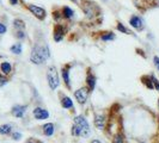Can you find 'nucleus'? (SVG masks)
I'll list each match as a JSON object with an SVG mask.
<instances>
[{
	"label": "nucleus",
	"instance_id": "obj_14",
	"mask_svg": "<svg viewBox=\"0 0 159 143\" xmlns=\"http://www.w3.org/2000/svg\"><path fill=\"white\" fill-rule=\"evenodd\" d=\"M60 104H61V106L64 107V109H67V110H74V105H73V102L71 100V98L70 97H67V95H62L61 94V100H60Z\"/></svg>",
	"mask_w": 159,
	"mask_h": 143
},
{
	"label": "nucleus",
	"instance_id": "obj_24",
	"mask_svg": "<svg viewBox=\"0 0 159 143\" xmlns=\"http://www.w3.org/2000/svg\"><path fill=\"white\" fill-rule=\"evenodd\" d=\"M116 28H117V30H119V31L123 32V33H126V35H130V33H133L132 31H129V30H128L127 28H126L122 23H117V26H116Z\"/></svg>",
	"mask_w": 159,
	"mask_h": 143
},
{
	"label": "nucleus",
	"instance_id": "obj_33",
	"mask_svg": "<svg viewBox=\"0 0 159 143\" xmlns=\"http://www.w3.org/2000/svg\"><path fill=\"white\" fill-rule=\"evenodd\" d=\"M10 2H11L12 5H17V2H18V0H10Z\"/></svg>",
	"mask_w": 159,
	"mask_h": 143
},
{
	"label": "nucleus",
	"instance_id": "obj_28",
	"mask_svg": "<svg viewBox=\"0 0 159 143\" xmlns=\"http://www.w3.org/2000/svg\"><path fill=\"white\" fill-rule=\"evenodd\" d=\"M11 137H12V140H15V141H19V140L22 138V134H20V132H12V134H11Z\"/></svg>",
	"mask_w": 159,
	"mask_h": 143
},
{
	"label": "nucleus",
	"instance_id": "obj_6",
	"mask_svg": "<svg viewBox=\"0 0 159 143\" xmlns=\"http://www.w3.org/2000/svg\"><path fill=\"white\" fill-rule=\"evenodd\" d=\"M28 10H29L36 18H39L40 20H43V19L46 18V15H47L44 8L40 7V6H36V5H32V4L28 5Z\"/></svg>",
	"mask_w": 159,
	"mask_h": 143
},
{
	"label": "nucleus",
	"instance_id": "obj_31",
	"mask_svg": "<svg viewBox=\"0 0 159 143\" xmlns=\"http://www.w3.org/2000/svg\"><path fill=\"white\" fill-rule=\"evenodd\" d=\"M25 143H43V142H42V141H39V140H36V138H29Z\"/></svg>",
	"mask_w": 159,
	"mask_h": 143
},
{
	"label": "nucleus",
	"instance_id": "obj_15",
	"mask_svg": "<svg viewBox=\"0 0 159 143\" xmlns=\"http://www.w3.org/2000/svg\"><path fill=\"white\" fill-rule=\"evenodd\" d=\"M43 134L48 137H50V136H53L54 134V124L53 123H47V124H44L43 125Z\"/></svg>",
	"mask_w": 159,
	"mask_h": 143
},
{
	"label": "nucleus",
	"instance_id": "obj_3",
	"mask_svg": "<svg viewBox=\"0 0 159 143\" xmlns=\"http://www.w3.org/2000/svg\"><path fill=\"white\" fill-rule=\"evenodd\" d=\"M81 2H83V8H84L88 18H93L95 16H98L101 13V10L95 2L89 1V0H83Z\"/></svg>",
	"mask_w": 159,
	"mask_h": 143
},
{
	"label": "nucleus",
	"instance_id": "obj_34",
	"mask_svg": "<svg viewBox=\"0 0 159 143\" xmlns=\"http://www.w3.org/2000/svg\"><path fill=\"white\" fill-rule=\"evenodd\" d=\"M91 143H102V142H101L99 140H92V141H91Z\"/></svg>",
	"mask_w": 159,
	"mask_h": 143
},
{
	"label": "nucleus",
	"instance_id": "obj_37",
	"mask_svg": "<svg viewBox=\"0 0 159 143\" xmlns=\"http://www.w3.org/2000/svg\"><path fill=\"white\" fill-rule=\"evenodd\" d=\"M158 127H159V123H158Z\"/></svg>",
	"mask_w": 159,
	"mask_h": 143
},
{
	"label": "nucleus",
	"instance_id": "obj_25",
	"mask_svg": "<svg viewBox=\"0 0 159 143\" xmlns=\"http://www.w3.org/2000/svg\"><path fill=\"white\" fill-rule=\"evenodd\" d=\"M13 25H15V28H17V29H20V30L25 28V24H24V22H23V20H20V19H15Z\"/></svg>",
	"mask_w": 159,
	"mask_h": 143
},
{
	"label": "nucleus",
	"instance_id": "obj_4",
	"mask_svg": "<svg viewBox=\"0 0 159 143\" xmlns=\"http://www.w3.org/2000/svg\"><path fill=\"white\" fill-rule=\"evenodd\" d=\"M74 124L79 127L83 137H89L90 136L91 130H90V125H89L88 120L85 119V117H83V116H75L74 117Z\"/></svg>",
	"mask_w": 159,
	"mask_h": 143
},
{
	"label": "nucleus",
	"instance_id": "obj_9",
	"mask_svg": "<svg viewBox=\"0 0 159 143\" xmlns=\"http://www.w3.org/2000/svg\"><path fill=\"white\" fill-rule=\"evenodd\" d=\"M32 115L37 120H43V119H47L49 117V112L43 107H35L32 111Z\"/></svg>",
	"mask_w": 159,
	"mask_h": 143
},
{
	"label": "nucleus",
	"instance_id": "obj_36",
	"mask_svg": "<svg viewBox=\"0 0 159 143\" xmlns=\"http://www.w3.org/2000/svg\"><path fill=\"white\" fill-rule=\"evenodd\" d=\"M71 1H77V0H71Z\"/></svg>",
	"mask_w": 159,
	"mask_h": 143
},
{
	"label": "nucleus",
	"instance_id": "obj_23",
	"mask_svg": "<svg viewBox=\"0 0 159 143\" xmlns=\"http://www.w3.org/2000/svg\"><path fill=\"white\" fill-rule=\"evenodd\" d=\"M71 134L73 136H75V137H80V136H81V131H80L79 127H78V125H75V124H73V125H72Z\"/></svg>",
	"mask_w": 159,
	"mask_h": 143
},
{
	"label": "nucleus",
	"instance_id": "obj_21",
	"mask_svg": "<svg viewBox=\"0 0 159 143\" xmlns=\"http://www.w3.org/2000/svg\"><path fill=\"white\" fill-rule=\"evenodd\" d=\"M10 50H11L13 54H17V55L22 54V43H16V44H13L12 47L10 48Z\"/></svg>",
	"mask_w": 159,
	"mask_h": 143
},
{
	"label": "nucleus",
	"instance_id": "obj_27",
	"mask_svg": "<svg viewBox=\"0 0 159 143\" xmlns=\"http://www.w3.org/2000/svg\"><path fill=\"white\" fill-rule=\"evenodd\" d=\"M6 84H7V78H6V76H4L2 74H0V87L5 86Z\"/></svg>",
	"mask_w": 159,
	"mask_h": 143
},
{
	"label": "nucleus",
	"instance_id": "obj_1",
	"mask_svg": "<svg viewBox=\"0 0 159 143\" xmlns=\"http://www.w3.org/2000/svg\"><path fill=\"white\" fill-rule=\"evenodd\" d=\"M50 56V50L47 44H37L35 46L30 55V60L32 63L35 64H42L48 57Z\"/></svg>",
	"mask_w": 159,
	"mask_h": 143
},
{
	"label": "nucleus",
	"instance_id": "obj_18",
	"mask_svg": "<svg viewBox=\"0 0 159 143\" xmlns=\"http://www.w3.org/2000/svg\"><path fill=\"white\" fill-rule=\"evenodd\" d=\"M61 12H62V18H66V19H71L73 15H74L73 10L70 8L68 6H64L62 10H61Z\"/></svg>",
	"mask_w": 159,
	"mask_h": 143
},
{
	"label": "nucleus",
	"instance_id": "obj_5",
	"mask_svg": "<svg viewBox=\"0 0 159 143\" xmlns=\"http://www.w3.org/2000/svg\"><path fill=\"white\" fill-rule=\"evenodd\" d=\"M89 94H90V91H89L88 87H81L74 92V97H75L77 102H78L80 105H84V104L86 103V100H88V98H89Z\"/></svg>",
	"mask_w": 159,
	"mask_h": 143
},
{
	"label": "nucleus",
	"instance_id": "obj_16",
	"mask_svg": "<svg viewBox=\"0 0 159 143\" xmlns=\"http://www.w3.org/2000/svg\"><path fill=\"white\" fill-rule=\"evenodd\" d=\"M12 134V125L11 124H2L0 125V135L6 136Z\"/></svg>",
	"mask_w": 159,
	"mask_h": 143
},
{
	"label": "nucleus",
	"instance_id": "obj_30",
	"mask_svg": "<svg viewBox=\"0 0 159 143\" xmlns=\"http://www.w3.org/2000/svg\"><path fill=\"white\" fill-rule=\"evenodd\" d=\"M153 62H154V66L157 67V69L159 71V57L158 56H154V57H153Z\"/></svg>",
	"mask_w": 159,
	"mask_h": 143
},
{
	"label": "nucleus",
	"instance_id": "obj_10",
	"mask_svg": "<svg viewBox=\"0 0 159 143\" xmlns=\"http://www.w3.org/2000/svg\"><path fill=\"white\" fill-rule=\"evenodd\" d=\"M65 35V29L62 25L60 24H56L55 28H54V31H53V37H54V41L55 42H61L62 38H64Z\"/></svg>",
	"mask_w": 159,
	"mask_h": 143
},
{
	"label": "nucleus",
	"instance_id": "obj_22",
	"mask_svg": "<svg viewBox=\"0 0 159 143\" xmlns=\"http://www.w3.org/2000/svg\"><path fill=\"white\" fill-rule=\"evenodd\" d=\"M112 141H114V143H127V142H126V138H125V136L122 135L121 132H117L116 135H114V138H112Z\"/></svg>",
	"mask_w": 159,
	"mask_h": 143
},
{
	"label": "nucleus",
	"instance_id": "obj_35",
	"mask_svg": "<svg viewBox=\"0 0 159 143\" xmlns=\"http://www.w3.org/2000/svg\"><path fill=\"white\" fill-rule=\"evenodd\" d=\"M158 109H159V99H158Z\"/></svg>",
	"mask_w": 159,
	"mask_h": 143
},
{
	"label": "nucleus",
	"instance_id": "obj_29",
	"mask_svg": "<svg viewBox=\"0 0 159 143\" xmlns=\"http://www.w3.org/2000/svg\"><path fill=\"white\" fill-rule=\"evenodd\" d=\"M6 31H7V28H6L2 23H0V35H4Z\"/></svg>",
	"mask_w": 159,
	"mask_h": 143
},
{
	"label": "nucleus",
	"instance_id": "obj_20",
	"mask_svg": "<svg viewBox=\"0 0 159 143\" xmlns=\"http://www.w3.org/2000/svg\"><path fill=\"white\" fill-rule=\"evenodd\" d=\"M101 40L102 41H112L115 40V33L114 32H103L101 35Z\"/></svg>",
	"mask_w": 159,
	"mask_h": 143
},
{
	"label": "nucleus",
	"instance_id": "obj_7",
	"mask_svg": "<svg viewBox=\"0 0 159 143\" xmlns=\"http://www.w3.org/2000/svg\"><path fill=\"white\" fill-rule=\"evenodd\" d=\"M129 24L130 26H133L135 30L138 31H143V28H145V24H143V20L138 16H132L130 19H129Z\"/></svg>",
	"mask_w": 159,
	"mask_h": 143
},
{
	"label": "nucleus",
	"instance_id": "obj_12",
	"mask_svg": "<svg viewBox=\"0 0 159 143\" xmlns=\"http://www.w3.org/2000/svg\"><path fill=\"white\" fill-rule=\"evenodd\" d=\"M25 111H26V106H24V105H15L12 107V110H11V113L16 118H22L24 116V113H25Z\"/></svg>",
	"mask_w": 159,
	"mask_h": 143
},
{
	"label": "nucleus",
	"instance_id": "obj_2",
	"mask_svg": "<svg viewBox=\"0 0 159 143\" xmlns=\"http://www.w3.org/2000/svg\"><path fill=\"white\" fill-rule=\"evenodd\" d=\"M47 80H48V85L50 89H56L57 86L60 85V79H59V74L56 71L55 66H50L47 71Z\"/></svg>",
	"mask_w": 159,
	"mask_h": 143
},
{
	"label": "nucleus",
	"instance_id": "obj_32",
	"mask_svg": "<svg viewBox=\"0 0 159 143\" xmlns=\"http://www.w3.org/2000/svg\"><path fill=\"white\" fill-rule=\"evenodd\" d=\"M17 37H18V38H24V37H25V33L20 30V31L17 32Z\"/></svg>",
	"mask_w": 159,
	"mask_h": 143
},
{
	"label": "nucleus",
	"instance_id": "obj_8",
	"mask_svg": "<svg viewBox=\"0 0 159 143\" xmlns=\"http://www.w3.org/2000/svg\"><path fill=\"white\" fill-rule=\"evenodd\" d=\"M71 63H67L62 66V69H61V75H62L64 82L68 88H71V80H70V69H71Z\"/></svg>",
	"mask_w": 159,
	"mask_h": 143
},
{
	"label": "nucleus",
	"instance_id": "obj_11",
	"mask_svg": "<svg viewBox=\"0 0 159 143\" xmlns=\"http://www.w3.org/2000/svg\"><path fill=\"white\" fill-rule=\"evenodd\" d=\"M95 127L98 130H104L105 125H107V117L104 115H95Z\"/></svg>",
	"mask_w": 159,
	"mask_h": 143
},
{
	"label": "nucleus",
	"instance_id": "obj_26",
	"mask_svg": "<svg viewBox=\"0 0 159 143\" xmlns=\"http://www.w3.org/2000/svg\"><path fill=\"white\" fill-rule=\"evenodd\" d=\"M151 79H152V82H153L154 89H159V81L156 79V76H154V75H151Z\"/></svg>",
	"mask_w": 159,
	"mask_h": 143
},
{
	"label": "nucleus",
	"instance_id": "obj_19",
	"mask_svg": "<svg viewBox=\"0 0 159 143\" xmlns=\"http://www.w3.org/2000/svg\"><path fill=\"white\" fill-rule=\"evenodd\" d=\"M0 69H1V72L4 74L7 75V74H10L12 72V66H11L10 62H2V63L0 64Z\"/></svg>",
	"mask_w": 159,
	"mask_h": 143
},
{
	"label": "nucleus",
	"instance_id": "obj_17",
	"mask_svg": "<svg viewBox=\"0 0 159 143\" xmlns=\"http://www.w3.org/2000/svg\"><path fill=\"white\" fill-rule=\"evenodd\" d=\"M141 81H143V84L147 88L154 89V87H153V82H152V79H151V75H143V76H141Z\"/></svg>",
	"mask_w": 159,
	"mask_h": 143
},
{
	"label": "nucleus",
	"instance_id": "obj_13",
	"mask_svg": "<svg viewBox=\"0 0 159 143\" xmlns=\"http://www.w3.org/2000/svg\"><path fill=\"white\" fill-rule=\"evenodd\" d=\"M96 81H97V79H96V76L91 73V72H88V75H86V87L89 88V91L90 92H92L93 89H95L96 87Z\"/></svg>",
	"mask_w": 159,
	"mask_h": 143
}]
</instances>
